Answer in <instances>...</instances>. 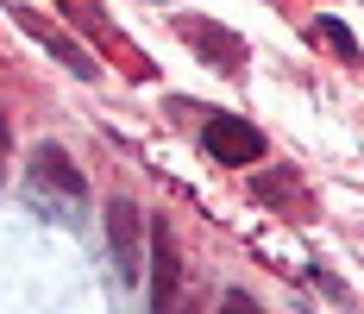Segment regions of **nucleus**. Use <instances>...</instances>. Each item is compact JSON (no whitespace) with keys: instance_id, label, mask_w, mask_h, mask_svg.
Segmentation results:
<instances>
[{"instance_id":"nucleus-1","label":"nucleus","mask_w":364,"mask_h":314,"mask_svg":"<svg viewBox=\"0 0 364 314\" xmlns=\"http://www.w3.org/2000/svg\"><path fill=\"white\" fill-rule=\"evenodd\" d=\"M32 202H50V208H75L82 202V170L70 164L63 145H38L32 151Z\"/></svg>"},{"instance_id":"nucleus-2","label":"nucleus","mask_w":364,"mask_h":314,"mask_svg":"<svg viewBox=\"0 0 364 314\" xmlns=\"http://www.w3.org/2000/svg\"><path fill=\"white\" fill-rule=\"evenodd\" d=\"M201 151H208L214 164H257V157H264V132L245 126V120H232V113H214V120L201 126Z\"/></svg>"},{"instance_id":"nucleus-3","label":"nucleus","mask_w":364,"mask_h":314,"mask_svg":"<svg viewBox=\"0 0 364 314\" xmlns=\"http://www.w3.org/2000/svg\"><path fill=\"white\" fill-rule=\"evenodd\" d=\"M107 245H113V271H119V283H132L139 271H145V251H139V208H132V195L107 202Z\"/></svg>"},{"instance_id":"nucleus-4","label":"nucleus","mask_w":364,"mask_h":314,"mask_svg":"<svg viewBox=\"0 0 364 314\" xmlns=\"http://www.w3.org/2000/svg\"><path fill=\"white\" fill-rule=\"evenodd\" d=\"M176 277H182V258L170 226L157 220L151 226V314H176Z\"/></svg>"},{"instance_id":"nucleus-5","label":"nucleus","mask_w":364,"mask_h":314,"mask_svg":"<svg viewBox=\"0 0 364 314\" xmlns=\"http://www.w3.org/2000/svg\"><path fill=\"white\" fill-rule=\"evenodd\" d=\"M182 32L195 38V44H208L201 57H208L214 70H239V63H245V44L232 32H220V26H208V19H182Z\"/></svg>"},{"instance_id":"nucleus-6","label":"nucleus","mask_w":364,"mask_h":314,"mask_svg":"<svg viewBox=\"0 0 364 314\" xmlns=\"http://www.w3.org/2000/svg\"><path fill=\"white\" fill-rule=\"evenodd\" d=\"M19 26H26V32H32V38H44V44H50V51H57V57H63V63H70V70H82V75H95V57H82V51H75L70 38H63V32H50V26H44V19H32V13H19Z\"/></svg>"},{"instance_id":"nucleus-7","label":"nucleus","mask_w":364,"mask_h":314,"mask_svg":"<svg viewBox=\"0 0 364 314\" xmlns=\"http://www.w3.org/2000/svg\"><path fill=\"white\" fill-rule=\"evenodd\" d=\"M314 32L327 38L333 51H339V57H346V63H352V57H358V51H352V32H346V26H333V19H321V26H314Z\"/></svg>"},{"instance_id":"nucleus-8","label":"nucleus","mask_w":364,"mask_h":314,"mask_svg":"<svg viewBox=\"0 0 364 314\" xmlns=\"http://www.w3.org/2000/svg\"><path fill=\"white\" fill-rule=\"evenodd\" d=\"M220 314H264V308H257L245 289H226V295H220Z\"/></svg>"},{"instance_id":"nucleus-9","label":"nucleus","mask_w":364,"mask_h":314,"mask_svg":"<svg viewBox=\"0 0 364 314\" xmlns=\"http://www.w3.org/2000/svg\"><path fill=\"white\" fill-rule=\"evenodd\" d=\"M6 145L13 139H6V107H0V164H6Z\"/></svg>"},{"instance_id":"nucleus-10","label":"nucleus","mask_w":364,"mask_h":314,"mask_svg":"<svg viewBox=\"0 0 364 314\" xmlns=\"http://www.w3.org/2000/svg\"><path fill=\"white\" fill-rule=\"evenodd\" d=\"M182 314H195V308H182Z\"/></svg>"}]
</instances>
